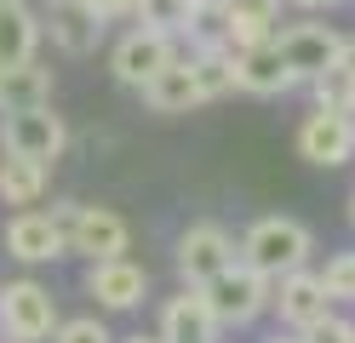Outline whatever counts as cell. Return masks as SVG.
<instances>
[{
	"label": "cell",
	"mask_w": 355,
	"mask_h": 343,
	"mask_svg": "<svg viewBox=\"0 0 355 343\" xmlns=\"http://www.w3.org/2000/svg\"><path fill=\"white\" fill-rule=\"evenodd\" d=\"M52 218L63 229V240H69V252L86 258V263L132 252V223L103 200H52Z\"/></svg>",
	"instance_id": "cell-1"
},
{
	"label": "cell",
	"mask_w": 355,
	"mask_h": 343,
	"mask_svg": "<svg viewBox=\"0 0 355 343\" xmlns=\"http://www.w3.org/2000/svg\"><path fill=\"white\" fill-rule=\"evenodd\" d=\"M309 252H315V235H309V223L286 218V212L258 218L247 235H241V263H252L258 274H270V281H281V274L304 269V263H309Z\"/></svg>",
	"instance_id": "cell-2"
},
{
	"label": "cell",
	"mask_w": 355,
	"mask_h": 343,
	"mask_svg": "<svg viewBox=\"0 0 355 343\" xmlns=\"http://www.w3.org/2000/svg\"><path fill=\"white\" fill-rule=\"evenodd\" d=\"M201 292H207V309L218 320V332H247L252 320L270 315V304H275V281H270V274H258L252 263H241V258L224 274H212Z\"/></svg>",
	"instance_id": "cell-3"
},
{
	"label": "cell",
	"mask_w": 355,
	"mask_h": 343,
	"mask_svg": "<svg viewBox=\"0 0 355 343\" xmlns=\"http://www.w3.org/2000/svg\"><path fill=\"white\" fill-rule=\"evenodd\" d=\"M0 155H24L35 166H58L69 155V121L52 109V103H35V109H0Z\"/></svg>",
	"instance_id": "cell-4"
},
{
	"label": "cell",
	"mask_w": 355,
	"mask_h": 343,
	"mask_svg": "<svg viewBox=\"0 0 355 343\" xmlns=\"http://www.w3.org/2000/svg\"><path fill=\"white\" fill-rule=\"evenodd\" d=\"M58 297L46 281L35 274H17V281L0 286V337L6 343H52L58 332Z\"/></svg>",
	"instance_id": "cell-5"
},
{
	"label": "cell",
	"mask_w": 355,
	"mask_h": 343,
	"mask_svg": "<svg viewBox=\"0 0 355 343\" xmlns=\"http://www.w3.org/2000/svg\"><path fill=\"white\" fill-rule=\"evenodd\" d=\"M235 258H241V240L224 223H207V218L189 223L184 235H178V246H172V263H178V281L184 286H207L212 274H224Z\"/></svg>",
	"instance_id": "cell-6"
},
{
	"label": "cell",
	"mask_w": 355,
	"mask_h": 343,
	"mask_svg": "<svg viewBox=\"0 0 355 343\" xmlns=\"http://www.w3.org/2000/svg\"><path fill=\"white\" fill-rule=\"evenodd\" d=\"M298 160L304 166H321V172H338L344 160H355V121L344 109H309L304 121H298Z\"/></svg>",
	"instance_id": "cell-7"
},
{
	"label": "cell",
	"mask_w": 355,
	"mask_h": 343,
	"mask_svg": "<svg viewBox=\"0 0 355 343\" xmlns=\"http://www.w3.org/2000/svg\"><path fill=\"white\" fill-rule=\"evenodd\" d=\"M178 58V40L172 35H161V29H132V35H121L115 40V52H109V75H115L121 86H132V91H144L161 69Z\"/></svg>",
	"instance_id": "cell-8"
},
{
	"label": "cell",
	"mask_w": 355,
	"mask_h": 343,
	"mask_svg": "<svg viewBox=\"0 0 355 343\" xmlns=\"http://www.w3.org/2000/svg\"><path fill=\"white\" fill-rule=\"evenodd\" d=\"M86 297H98V309H109V315H132L149 297V269L132 263L126 252L121 258H92L86 263Z\"/></svg>",
	"instance_id": "cell-9"
},
{
	"label": "cell",
	"mask_w": 355,
	"mask_h": 343,
	"mask_svg": "<svg viewBox=\"0 0 355 343\" xmlns=\"http://www.w3.org/2000/svg\"><path fill=\"white\" fill-rule=\"evenodd\" d=\"M103 29L109 23L92 12V0H46V12H40V35L63 58H92L103 46Z\"/></svg>",
	"instance_id": "cell-10"
},
{
	"label": "cell",
	"mask_w": 355,
	"mask_h": 343,
	"mask_svg": "<svg viewBox=\"0 0 355 343\" xmlns=\"http://www.w3.org/2000/svg\"><path fill=\"white\" fill-rule=\"evenodd\" d=\"M275 46H281L286 69H293V75L309 86L315 75H327V69L338 63L344 35L332 29V23H286V29H275Z\"/></svg>",
	"instance_id": "cell-11"
},
{
	"label": "cell",
	"mask_w": 355,
	"mask_h": 343,
	"mask_svg": "<svg viewBox=\"0 0 355 343\" xmlns=\"http://www.w3.org/2000/svg\"><path fill=\"white\" fill-rule=\"evenodd\" d=\"M270 309H275V320H281L286 332H309L315 320H327L338 304L327 297L321 274L304 263V269H293V274H281V281H275V304H270Z\"/></svg>",
	"instance_id": "cell-12"
},
{
	"label": "cell",
	"mask_w": 355,
	"mask_h": 343,
	"mask_svg": "<svg viewBox=\"0 0 355 343\" xmlns=\"http://www.w3.org/2000/svg\"><path fill=\"white\" fill-rule=\"evenodd\" d=\"M304 80L286 69L275 40H258V46H241L235 52V91H247V98H286Z\"/></svg>",
	"instance_id": "cell-13"
},
{
	"label": "cell",
	"mask_w": 355,
	"mask_h": 343,
	"mask_svg": "<svg viewBox=\"0 0 355 343\" xmlns=\"http://www.w3.org/2000/svg\"><path fill=\"white\" fill-rule=\"evenodd\" d=\"M6 252L17 263H58V258H69V240H63V229H58L52 212L24 206V212L6 223Z\"/></svg>",
	"instance_id": "cell-14"
},
{
	"label": "cell",
	"mask_w": 355,
	"mask_h": 343,
	"mask_svg": "<svg viewBox=\"0 0 355 343\" xmlns=\"http://www.w3.org/2000/svg\"><path fill=\"white\" fill-rule=\"evenodd\" d=\"M161 337L166 343H218V320L207 309V292L201 286H184L178 297L161 304Z\"/></svg>",
	"instance_id": "cell-15"
},
{
	"label": "cell",
	"mask_w": 355,
	"mask_h": 343,
	"mask_svg": "<svg viewBox=\"0 0 355 343\" xmlns=\"http://www.w3.org/2000/svg\"><path fill=\"white\" fill-rule=\"evenodd\" d=\"M218 23H224L230 52L258 46V40H275V29H281V0H224V6H218Z\"/></svg>",
	"instance_id": "cell-16"
},
{
	"label": "cell",
	"mask_w": 355,
	"mask_h": 343,
	"mask_svg": "<svg viewBox=\"0 0 355 343\" xmlns=\"http://www.w3.org/2000/svg\"><path fill=\"white\" fill-rule=\"evenodd\" d=\"M144 103H149V114H166V121H178V114H189V109H201V86H195V69H189L184 52H178L161 75L144 86Z\"/></svg>",
	"instance_id": "cell-17"
},
{
	"label": "cell",
	"mask_w": 355,
	"mask_h": 343,
	"mask_svg": "<svg viewBox=\"0 0 355 343\" xmlns=\"http://www.w3.org/2000/svg\"><path fill=\"white\" fill-rule=\"evenodd\" d=\"M52 69L40 58H24L12 69H0V109H35V103H52Z\"/></svg>",
	"instance_id": "cell-18"
},
{
	"label": "cell",
	"mask_w": 355,
	"mask_h": 343,
	"mask_svg": "<svg viewBox=\"0 0 355 343\" xmlns=\"http://www.w3.org/2000/svg\"><path fill=\"white\" fill-rule=\"evenodd\" d=\"M35 46H40V12H29L24 0H6L0 6V69L35 58Z\"/></svg>",
	"instance_id": "cell-19"
},
{
	"label": "cell",
	"mask_w": 355,
	"mask_h": 343,
	"mask_svg": "<svg viewBox=\"0 0 355 343\" xmlns=\"http://www.w3.org/2000/svg\"><path fill=\"white\" fill-rule=\"evenodd\" d=\"M46 183H52V172L46 166H35V160H24V155H0V200L6 206H40L46 200Z\"/></svg>",
	"instance_id": "cell-20"
},
{
	"label": "cell",
	"mask_w": 355,
	"mask_h": 343,
	"mask_svg": "<svg viewBox=\"0 0 355 343\" xmlns=\"http://www.w3.org/2000/svg\"><path fill=\"white\" fill-rule=\"evenodd\" d=\"M189 69H195V86H201V103L224 98V91H235V52L230 46H201V52H184Z\"/></svg>",
	"instance_id": "cell-21"
},
{
	"label": "cell",
	"mask_w": 355,
	"mask_h": 343,
	"mask_svg": "<svg viewBox=\"0 0 355 343\" xmlns=\"http://www.w3.org/2000/svg\"><path fill=\"white\" fill-rule=\"evenodd\" d=\"M144 23V29H161L172 40H184L189 35V23H195V6L189 0H138V12H132Z\"/></svg>",
	"instance_id": "cell-22"
},
{
	"label": "cell",
	"mask_w": 355,
	"mask_h": 343,
	"mask_svg": "<svg viewBox=\"0 0 355 343\" xmlns=\"http://www.w3.org/2000/svg\"><path fill=\"white\" fill-rule=\"evenodd\" d=\"M315 274H321V286H327L332 304H355V252H332Z\"/></svg>",
	"instance_id": "cell-23"
},
{
	"label": "cell",
	"mask_w": 355,
	"mask_h": 343,
	"mask_svg": "<svg viewBox=\"0 0 355 343\" xmlns=\"http://www.w3.org/2000/svg\"><path fill=\"white\" fill-rule=\"evenodd\" d=\"M309 91H315V103H321V109H344V114L355 109V75H344L338 63H332L327 75L309 80Z\"/></svg>",
	"instance_id": "cell-24"
},
{
	"label": "cell",
	"mask_w": 355,
	"mask_h": 343,
	"mask_svg": "<svg viewBox=\"0 0 355 343\" xmlns=\"http://www.w3.org/2000/svg\"><path fill=\"white\" fill-rule=\"evenodd\" d=\"M52 343H115V332L103 326V315H75V320H58Z\"/></svg>",
	"instance_id": "cell-25"
},
{
	"label": "cell",
	"mask_w": 355,
	"mask_h": 343,
	"mask_svg": "<svg viewBox=\"0 0 355 343\" xmlns=\"http://www.w3.org/2000/svg\"><path fill=\"white\" fill-rule=\"evenodd\" d=\"M304 343H355V320H344L338 309H332L327 320H315V326L304 332Z\"/></svg>",
	"instance_id": "cell-26"
},
{
	"label": "cell",
	"mask_w": 355,
	"mask_h": 343,
	"mask_svg": "<svg viewBox=\"0 0 355 343\" xmlns=\"http://www.w3.org/2000/svg\"><path fill=\"white\" fill-rule=\"evenodd\" d=\"M92 12H98L103 23H121V17L138 12V0H92Z\"/></svg>",
	"instance_id": "cell-27"
},
{
	"label": "cell",
	"mask_w": 355,
	"mask_h": 343,
	"mask_svg": "<svg viewBox=\"0 0 355 343\" xmlns=\"http://www.w3.org/2000/svg\"><path fill=\"white\" fill-rule=\"evenodd\" d=\"M338 69H344V75H355V35H344V52H338Z\"/></svg>",
	"instance_id": "cell-28"
},
{
	"label": "cell",
	"mask_w": 355,
	"mask_h": 343,
	"mask_svg": "<svg viewBox=\"0 0 355 343\" xmlns=\"http://www.w3.org/2000/svg\"><path fill=\"white\" fill-rule=\"evenodd\" d=\"M298 12H332V6H344V0H293Z\"/></svg>",
	"instance_id": "cell-29"
},
{
	"label": "cell",
	"mask_w": 355,
	"mask_h": 343,
	"mask_svg": "<svg viewBox=\"0 0 355 343\" xmlns=\"http://www.w3.org/2000/svg\"><path fill=\"white\" fill-rule=\"evenodd\" d=\"M115 343H166L161 332H132V337H115Z\"/></svg>",
	"instance_id": "cell-30"
},
{
	"label": "cell",
	"mask_w": 355,
	"mask_h": 343,
	"mask_svg": "<svg viewBox=\"0 0 355 343\" xmlns=\"http://www.w3.org/2000/svg\"><path fill=\"white\" fill-rule=\"evenodd\" d=\"M263 343H304V332H286V326H281L275 337H263Z\"/></svg>",
	"instance_id": "cell-31"
},
{
	"label": "cell",
	"mask_w": 355,
	"mask_h": 343,
	"mask_svg": "<svg viewBox=\"0 0 355 343\" xmlns=\"http://www.w3.org/2000/svg\"><path fill=\"white\" fill-rule=\"evenodd\" d=\"M189 6H195V12H212V6H224V0H189Z\"/></svg>",
	"instance_id": "cell-32"
},
{
	"label": "cell",
	"mask_w": 355,
	"mask_h": 343,
	"mask_svg": "<svg viewBox=\"0 0 355 343\" xmlns=\"http://www.w3.org/2000/svg\"><path fill=\"white\" fill-rule=\"evenodd\" d=\"M349 223H355V189H349Z\"/></svg>",
	"instance_id": "cell-33"
},
{
	"label": "cell",
	"mask_w": 355,
	"mask_h": 343,
	"mask_svg": "<svg viewBox=\"0 0 355 343\" xmlns=\"http://www.w3.org/2000/svg\"><path fill=\"white\" fill-rule=\"evenodd\" d=\"M0 6H6V0H0Z\"/></svg>",
	"instance_id": "cell-34"
},
{
	"label": "cell",
	"mask_w": 355,
	"mask_h": 343,
	"mask_svg": "<svg viewBox=\"0 0 355 343\" xmlns=\"http://www.w3.org/2000/svg\"><path fill=\"white\" fill-rule=\"evenodd\" d=\"M0 343H6V337H0Z\"/></svg>",
	"instance_id": "cell-35"
}]
</instances>
